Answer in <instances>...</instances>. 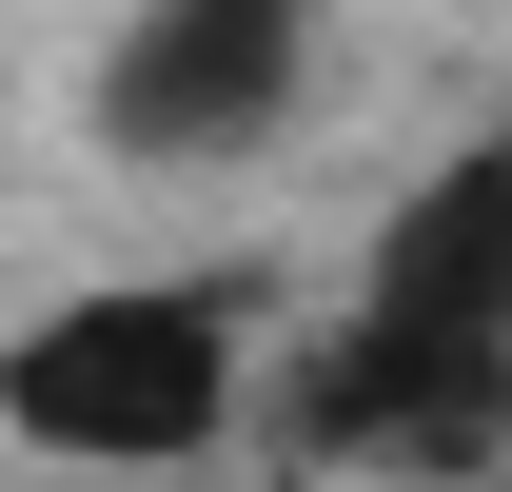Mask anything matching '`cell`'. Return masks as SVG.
<instances>
[{
    "label": "cell",
    "instance_id": "3",
    "mask_svg": "<svg viewBox=\"0 0 512 492\" xmlns=\"http://www.w3.org/2000/svg\"><path fill=\"white\" fill-rule=\"evenodd\" d=\"M316 60V0H138L99 60V138L119 158H237Z\"/></svg>",
    "mask_w": 512,
    "mask_h": 492
},
{
    "label": "cell",
    "instance_id": "2",
    "mask_svg": "<svg viewBox=\"0 0 512 492\" xmlns=\"http://www.w3.org/2000/svg\"><path fill=\"white\" fill-rule=\"evenodd\" d=\"M237 414V315L217 296H60L40 335H0V433L79 453V473H178Z\"/></svg>",
    "mask_w": 512,
    "mask_h": 492
},
{
    "label": "cell",
    "instance_id": "1",
    "mask_svg": "<svg viewBox=\"0 0 512 492\" xmlns=\"http://www.w3.org/2000/svg\"><path fill=\"white\" fill-rule=\"evenodd\" d=\"M316 433L414 453V473H473L512 433V138H473L375 237V296H355V335L316 355Z\"/></svg>",
    "mask_w": 512,
    "mask_h": 492
}]
</instances>
